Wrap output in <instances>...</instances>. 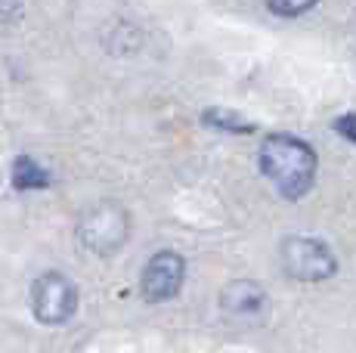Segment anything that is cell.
<instances>
[{"mask_svg":"<svg viewBox=\"0 0 356 353\" xmlns=\"http://www.w3.org/2000/svg\"><path fill=\"white\" fill-rule=\"evenodd\" d=\"M202 124L214 127V131H227V133H251L254 124L245 121L242 115H236L232 108H204L202 112Z\"/></svg>","mask_w":356,"mask_h":353,"instance_id":"cell-8","label":"cell"},{"mask_svg":"<svg viewBox=\"0 0 356 353\" xmlns=\"http://www.w3.org/2000/svg\"><path fill=\"white\" fill-rule=\"evenodd\" d=\"M22 16V0H0V22H13Z\"/></svg>","mask_w":356,"mask_h":353,"instance_id":"cell-11","label":"cell"},{"mask_svg":"<svg viewBox=\"0 0 356 353\" xmlns=\"http://www.w3.org/2000/svg\"><path fill=\"white\" fill-rule=\"evenodd\" d=\"M183 282H186V261L183 254L170 248L155 251L152 257L146 261L140 276V295L146 304H164V301H174L180 295Z\"/></svg>","mask_w":356,"mask_h":353,"instance_id":"cell-5","label":"cell"},{"mask_svg":"<svg viewBox=\"0 0 356 353\" xmlns=\"http://www.w3.org/2000/svg\"><path fill=\"white\" fill-rule=\"evenodd\" d=\"M266 291L254 279H232L220 291V310L232 319H257L266 313Z\"/></svg>","mask_w":356,"mask_h":353,"instance_id":"cell-6","label":"cell"},{"mask_svg":"<svg viewBox=\"0 0 356 353\" xmlns=\"http://www.w3.org/2000/svg\"><path fill=\"white\" fill-rule=\"evenodd\" d=\"M13 186L19 192H31V189H47L50 186V171L31 155H19L13 161Z\"/></svg>","mask_w":356,"mask_h":353,"instance_id":"cell-7","label":"cell"},{"mask_svg":"<svg viewBox=\"0 0 356 353\" xmlns=\"http://www.w3.org/2000/svg\"><path fill=\"white\" fill-rule=\"evenodd\" d=\"M279 261H282L285 276L298 282H325L338 273L332 248L310 236H289L279 248Z\"/></svg>","mask_w":356,"mask_h":353,"instance_id":"cell-3","label":"cell"},{"mask_svg":"<svg viewBox=\"0 0 356 353\" xmlns=\"http://www.w3.org/2000/svg\"><path fill=\"white\" fill-rule=\"evenodd\" d=\"M319 0H266V10L276 13L282 19H294V16H304L316 6Z\"/></svg>","mask_w":356,"mask_h":353,"instance_id":"cell-9","label":"cell"},{"mask_svg":"<svg viewBox=\"0 0 356 353\" xmlns=\"http://www.w3.org/2000/svg\"><path fill=\"white\" fill-rule=\"evenodd\" d=\"M74 236H78L84 251H90L97 257H112L130 239V211L121 202H112V199L93 202L90 208L81 211Z\"/></svg>","mask_w":356,"mask_h":353,"instance_id":"cell-2","label":"cell"},{"mask_svg":"<svg viewBox=\"0 0 356 353\" xmlns=\"http://www.w3.org/2000/svg\"><path fill=\"white\" fill-rule=\"evenodd\" d=\"M31 313L44 325H65L78 313V285L56 270L40 273L31 282Z\"/></svg>","mask_w":356,"mask_h":353,"instance_id":"cell-4","label":"cell"},{"mask_svg":"<svg viewBox=\"0 0 356 353\" xmlns=\"http://www.w3.org/2000/svg\"><path fill=\"white\" fill-rule=\"evenodd\" d=\"M334 133L356 142V112H347V115H341V118H334Z\"/></svg>","mask_w":356,"mask_h":353,"instance_id":"cell-10","label":"cell"},{"mask_svg":"<svg viewBox=\"0 0 356 353\" xmlns=\"http://www.w3.org/2000/svg\"><path fill=\"white\" fill-rule=\"evenodd\" d=\"M260 174L276 186V192L282 199H304L307 192L316 183V167L319 158L313 152L310 142H304L300 137H291V133H270L264 142H260Z\"/></svg>","mask_w":356,"mask_h":353,"instance_id":"cell-1","label":"cell"}]
</instances>
